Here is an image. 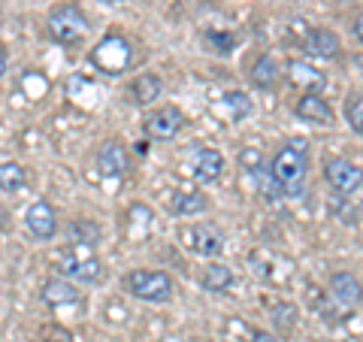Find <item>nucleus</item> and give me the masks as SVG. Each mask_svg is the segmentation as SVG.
<instances>
[{
    "mask_svg": "<svg viewBox=\"0 0 363 342\" xmlns=\"http://www.w3.org/2000/svg\"><path fill=\"white\" fill-rule=\"evenodd\" d=\"M324 176L339 194H357L360 191V179H363L360 167L345 161V158H333V161H327Z\"/></svg>",
    "mask_w": 363,
    "mask_h": 342,
    "instance_id": "obj_7",
    "label": "nucleus"
},
{
    "mask_svg": "<svg viewBox=\"0 0 363 342\" xmlns=\"http://www.w3.org/2000/svg\"><path fill=\"white\" fill-rule=\"evenodd\" d=\"M252 82L257 85V88H272L276 85V79H279V64H276V58L272 55H264V58H257L255 61V67H252Z\"/></svg>",
    "mask_w": 363,
    "mask_h": 342,
    "instance_id": "obj_18",
    "label": "nucleus"
},
{
    "mask_svg": "<svg viewBox=\"0 0 363 342\" xmlns=\"http://www.w3.org/2000/svg\"><path fill=\"white\" fill-rule=\"evenodd\" d=\"M230 285H233L230 267H224V264H209L206 270H203V288H206V291L221 294V291L230 288Z\"/></svg>",
    "mask_w": 363,
    "mask_h": 342,
    "instance_id": "obj_19",
    "label": "nucleus"
},
{
    "mask_svg": "<svg viewBox=\"0 0 363 342\" xmlns=\"http://www.w3.org/2000/svg\"><path fill=\"white\" fill-rule=\"evenodd\" d=\"M104 4H118V0H104Z\"/></svg>",
    "mask_w": 363,
    "mask_h": 342,
    "instance_id": "obj_29",
    "label": "nucleus"
},
{
    "mask_svg": "<svg viewBox=\"0 0 363 342\" xmlns=\"http://www.w3.org/2000/svg\"><path fill=\"white\" fill-rule=\"evenodd\" d=\"M182 243L200 258H218L224 252V233L215 224H191L182 231Z\"/></svg>",
    "mask_w": 363,
    "mask_h": 342,
    "instance_id": "obj_5",
    "label": "nucleus"
},
{
    "mask_svg": "<svg viewBox=\"0 0 363 342\" xmlns=\"http://www.w3.org/2000/svg\"><path fill=\"white\" fill-rule=\"evenodd\" d=\"M94 64L100 67V70L121 73L124 67L130 64V45L124 43L121 37H106V40L94 49Z\"/></svg>",
    "mask_w": 363,
    "mask_h": 342,
    "instance_id": "obj_6",
    "label": "nucleus"
},
{
    "mask_svg": "<svg viewBox=\"0 0 363 342\" xmlns=\"http://www.w3.org/2000/svg\"><path fill=\"white\" fill-rule=\"evenodd\" d=\"M161 76H155V73H143V76H136L133 79V88H130V97H133V104L136 106H149L155 104L157 97H161Z\"/></svg>",
    "mask_w": 363,
    "mask_h": 342,
    "instance_id": "obj_13",
    "label": "nucleus"
},
{
    "mask_svg": "<svg viewBox=\"0 0 363 342\" xmlns=\"http://www.w3.org/2000/svg\"><path fill=\"white\" fill-rule=\"evenodd\" d=\"M206 209V197L200 191H176L169 197V212L173 215H197Z\"/></svg>",
    "mask_w": 363,
    "mask_h": 342,
    "instance_id": "obj_17",
    "label": "nucleus"
},
{
    "mask_svg": "<svg viewBox=\"0 0 363 342\" xmlns=\"http://www.w3.org/2000/svg\"><path fill=\"white\" fill-rule=\"evenodd\" d=\"M49 31L58 43H79L88 33V18L76 4H58L49 13Z\"/></svg>",
    "mask_w": 363,
    "mask_h": 342,
    "instance_id": "obj_3",
    "label": "nucleus"
},
{
    "mask_svg": "<svg viewBox=\"0 0 363 342\" xmlns=\"http://www.w3.org/2000/svg\"><path fill=\"white\" fill-rule=\"evenodd\" d=\"M25 182H28V173H25V167H18L13 161H4L0 164V191H18V188H25Z\"/></svg>",
    "mask_w": 363,
    "mask_h": 342,
    "instance_id": "obj_21",
    "label": "nucleus"
},
{
    "mask_svg": "<svg viewBox=\"0 0 363 342\" xmlns=\"http://www.w3.org/2000/svg\"><path fill=\"white\" fill-rule=\"evenodd\" d=\"M97 164H100V173L104 176H112V179H121L128 173V152H124L121 143H106L104 149L97 155Z\"/></svg>",
    "mask_w": 363,
    "mask_h": 342,
    "instance_id": "obj_12",
    "label": "nucleus"
},
{
    "mask_svg": "<svg viewBox=\"0 0 363 342\" xmlns=\"http://www.w3.org/2000/svg\"><path fill=\"white\" fill-rule=\"evenodd\" d=\"M4 70H6V55H4V45H0V76H4Z\"/></svg>",
    "mask_w": 363,
    "mask_h": 342,
    "instance_id": "obj_28",
    "label": "nucleus"
},
{
    "mask_svg": "<svg viewBox=\"0 0 363 342\" xmlns=\"http://www.w3.org/2000/svg\"><path fill=\"white\" fill-rule=\"evenodd\" d=\"M248 342H279V336L267 333V330H255V333L248 336Z\"/></svg>",
    "mask_w": 363,
    "mask_h": 342,
    "instance_id": "obj_26",
    "label": "nucleus"
},
{
    "mask_svg": "<svg viewBox=\"0 0 363 342\" xmlns=\"http://www.w3.org/2000/svg\"><path fill=\"white\" fill-rule=\"evenodd\" d=\"M306 52L315 55V58H333L339 52V37L327 28H315L309 33V40H306Z\"/></svg>",
    "mask_w": 363,
    "mask_h": 342,
    "instance_id": "obj_16",
    "label": "nucleus"
},
{
    "mask_svg": "<svg viewBox=\"0 0 363 342\" xmlns=\"http://www.w3.org/2000/svg\"><path fill=\"white\" fill-rule=\"evenodd\" d=\"M288 73H291V82H294V85H303V88H321V85H324L321 70H315L312 64L291 61V64H288Z\"/></svg>",
    "mask_w": 363,
    "mask_h": 342,
    "instance_id": "obj_20",
    "label": "nucleus"
},
{
    "mask_svg": "<svg viewBox=\"0 0 363 342\" xmlns=\"http://www.w3.org/2000/svg\"><path fill=\"white\" fill-rule=\"evenodd\" d=\"M224 106H227V116L233 121H240L252 112V100H248L245 91H230V94H224Z\"/></svg>",
    "mask_w": 363,
    "mask_h": 342,
    "instance_id": "obj_22",
    "label": "nucleus"
},
{
    "mask_svg": "<svg viewBox=\"0 0 363 342\" xmlns=\"http://www.w3.org/2000/svg\"><path fill=\"white\" fill-rule=\"evenodd\" d=\"M224 170V158L221 152L215 149H197L194 155H191V173H194L200 182H215L221 176Z\"/></svg>",
    "mask_w": 363,
    "mask_h": 342,
    "instance_id": "obj_11",
    "label": "nucleus"
},
{
    "mask_svg": "<svg viewBox=\"0 0 363 342\" xmlns=\"http://www.w3.org/2000/svg\"><path fill=\"white\" fill-rule=\"evenodd\" d=\"M179 128H182V112L176 106H161L145 118V131H149L152 140H173Z\"/></svg>",
    "mask_w": 363,
    "mask_h": 342,
    "instance_id": "obj_9",
    "label": "nucleus"
},
{
    "mask_svg": "<svg viewBox=\"0 0 363 342\" xmlns=\"http://www.w3.org/2000/svg\"><path fill=\"white\" fill-rule=\"evenodd\" d=\"M25 224H28L30 236H37V239H52L55 233H58V215H55V209L45 200L30 203L28 215H25Z\"/></svg>",
    "mask_w": 363,
    "mask_h": 342,
    "instance_id": "obj_8",
    "label": "nucleus"
},
{
    "mask_svg": "<svg viewBox=\"0 0 363 342\" xmlns=\"http://www.w3.org/2000/svg\"><path fill=\"white\" fill-rule=\"evenodd\" d=\"M345 116H348V124L354 128V133H363V100H360V94H348Z\"/></svg>",
    "mask_w": 363,
    "mask_h": 342,
    "instance_id": "obj_25",
    "label": "nucleus"
},
{
    "mask_svg": "<svg viewBox=\"0 0 363 342\" xmlns=\"http://www.w3.org/2000/svg\"><path fill=\"white\" fill-rule=\"evenodd\" d=\"M97 239H100L97 224H91V221H73L70 224V243L73 246H94Z\"/></svg>",
    "mask_w": 363,
    "mask_h": 342,
    "instance_id": "obj_23",
    "label": "nucleus"
},
{
    "mask_svg": "<svg viewBox=\"0 0 363 342\" xmlns=\"http://www.w3.org/2000/svg\"><path fill=\"white\" fill-rule=\"evenodd\" d=\"M330 291L342 306H357L360 303V282L351 272H333L330 276Z\"/></svg>",
    "mask_w": 363,
    "mask_h": 342,
    "instance_id": "obj_15",
    "label": "nucleus"
},
{
    "mask_svg": "<svg viewBox=\"0 0 363 342\" xmlns=\"http://www.w3.org/2000/svg\"><path fill=\"white\" fill-rule=\"evenodd\" d=\"M43 300L49 306H67V303H79L82 300V294H79V288L73 282L52 279V282H45V288H43Z\"/></svg>",
    "mask_w": 363,
    "mask_h": 342,
    "instance_id": "obj_14",
    "label": "nucleus"
},
{
    "mask_svg": "<svg viewBox=\"0 0 363 342\" xmlns=\"http://www.w3.org/2000/svg\"><path fill=\"white\" fill-rule=\"evenodd\" d=\"M58 270L64 276L79 279V282H100V276H104V264L94 258L91 246H70L61 255Z\"/></svg>",
    "mask_w": 363,
    "mask_h": 342,
    "instance_id": "obj_4",
    "label": "nucleus"
},
{
    "mask_svg": "<svg viewBox=\"0 0 363 342\" xmlns=\"http://www.w3.org/2000/svg\"><path fill=\"white\" fill-rule=\"evenodd\" d=\"M128 291L136 300L164 303L173 297V279L161 270H133L128 276Z\"/></svg>",
    "mask_w": 363,
    "mask_h": 342,
    "instance_id": "obj_2",
    "label": "nucleus"
},
{
    "mask_svg": "<svg viewBox=\"0 0 363 342\" xmlns=\"http://www.w3.org/2000/svg\"><path fill=\"white\" fill-rule=\"evenodd\" d=\"M0 231H9V212L0 206Z\"/></svg>",
    "mask_w": 363,
    "mask_h": 342,
    "instance_id": "obj_27",
    "label": "nucleus"
},
{
    "mask_svg": "<svg viewBox=\"0 0 363 342\" xmlns=\"http://www.w3.org/2000/svg\"><path fill=\"white\" fill-rule=\"evenodd\" d=\"M255 185H257V191L264 194V197H269V200H276V197H281V188L276 185V179H272V173L269 170H264V167H257L255 170Z\"/></svg>",
    "mask_w": 363,
    "mask_h": 342,
    "instance_id": "obj_24",
    "label": "nucleus"
},
{
    "mask_svg": "<svg viewBox=\"0 0 363 342\" xmlns=\"http://www.w3.org/2000/svg\"><path fill=\"white\" fill-rule=\"evenodd\" d=\"M306 170H309V155H306V143H288L285 149L276 155L272 161V179L276 185L281 188V194L288 197H300L303 194V185H306Z\"/></svg>",
    "mask_w": 363,
    "mask_h": 342,
    "instance_id": "obj_1",
    "label": "nucleus"
},
{
    "mask_svg": "<svg viewBox=\"0 0 363 342\" xmlns=\"http://www.w3.org/2000/svg\"><path fill=\"white\" fill-rule=\"evenodd\" d=\"M297 116L303 118V121H309V124H333V109H330V104H327L324 97H318V94H303L300 97V104H297Z\"/></svg>",
    "mask_w": 363,
    "mask_h": 342,
    "instance_id": "obj_10",
    "label": "nucleus"
}]
</instances>
